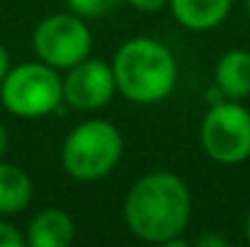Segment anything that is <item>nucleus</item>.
Here are the masks:
<instances>
[{
    "instance_id": "f257e3e1",
    "label": "nucleus",
    "mask_w": 250,
    "mask_h": 247,
    "mask_svg": "<svg viewBox=\"0 0 250 247\" xmlns=\"http://www.w3.org/2000/svg\"><path fill=\"white\" fill-rule=\"evenodd\" d=\"M124 223L144 243L166 245L182 235L192 216V194L182 177L156 170L139 177L124 196Z\"/></svg>"
},
{
    "instance_id": "f03ea898",
    "label": "nucleus",
    "mask_w": 250,
    "mask_h": 247,
    "mask_svg": "<svg viewBox=\"0 0 250 247\" xmlns=\"http://www.w3.org/2000/svg\"><path fill=\"white\" fill-rule=\"evenodd\" d=\"M117 92L136 104H156L170 97L177 82V61L166 44L151 37L124 41L112 61Z\"/></svg>"
},
{
    "instance_id": "7ed1b4c3",
    "label": "nucleus",
    "mask_w": 250,
    "mask_h": 247,
    "mask_svg": "<svg viewBox=\"0 0 250 247\" xmlns=\"http://www.w3.org/2000/svg\"><path fill=\"white\" fill-rule=\"evenodd\" d=\"M124 138L107 119L81 121L63 141L61 165L68 177L78 182H97L114 172L122 160Z\"/></svg>"
},
{
    "instance_id": "20e7f679",
    "label": "nucleus",
    "mask_w": 250,
    "mask_h": 247,
    "mask_svg": "<svg viewBox=\"0 0 250 247\" xmlns=\"http://www.w3.org/2000/svg\"><path fill=\"white\" fill-rule=\"evenodd\" d=\"M2 107L20 119H42L61 109L63 104V78L56 68L44 61H27L10 66L0 80Z\"/></svg>"
},
{
    "instance_id": "39448f33",
    "label": "nucleus",
    "mask_w": 250,
    "mask_h": 247,
    "mask_svg": "<svg viewBox=\"0 0 250 247\" xmlns=\"http://www.w3.org/2000/svg\"><path fill=\"white\" fill-rule=\"evenodd\" d=\"M202 151L221 165H238L250 158V112L233 99L209 107L199 126Z\"/></svg>"
},
{
    "instance_id": "423d86ee",
    "label": "nucleus",
    "mask_w": 250,
    "mask_h": 247,
    "mask_svg": "<svg viewBox=\"0 0 250 247\" xmlns=\"http://www.w3.org/2000/svg\"><path fill=\"white\" fill-rule=\"evenodd\" d=\"M32 46L39 61L56 71H68L90 56L92 34L83 17L73 12H59L44 17L34 27Z\"/></svg>"
},
{
    "instance_id": "0eeeda50",
    "label": "nucleus",
    "mask_w": 250,
    "mask_h": 247,
    "mask_svg": "<svg viewBox=\"0 0 250 247\" xmlns=\"http://www.w3.org/2000/svg\"><path fill=\"white\" fill-rule=\"evenodd\" d=\"M117 92V82L112 66L100 58H83L73 68H68L63 78V104L78 112L102 109L112 95Z\"/></svg>"
},
{
    "instance_id": "6e6552de",
    "label": "nucleus",
    "mask_w": 250,
    "mask_h": 247,
    "mask_svg": "<svg viewBox=\"0 0 250 247\" xmlns=\"http://www.w3.org/2000/svg\"><path fill=\"white\" fill-rule=\"evenodd\" d=\"M76 238V223L63 209H44L39 211L24 233V243L29 247H68Z\"/></svg>"
},
{
    "instance_id": "1a4fd4ad",
    "label": "nucleus",
    "mask_w": 250,
    "mask_h": 247,
    "mask_svg": "<svg viewBox=\"0 0 250 247\" xmlns=\"http://www.w3.org/2000/svg\"><path fill=\"white\" fill-rule=\"evenodd\" d=\"M167 5L185 29L209 32L229 17L233 0H170Z\"/></svg>"
},
{
    "instance_id": "9d476101",
    "label": "nucleus",
    "mask_w": 250,
    "mask_h": 247,
    "mask_svg": "<svg viewBox=\"0 0 250 247\" xmlns=\"http://www.w3.org/2000/svg\"><path fill=\"white\" fill-rule=\"evenodd\" d=\"M214 85L224 95V99L241 102L250 95V51L233 49L226 51L214 71Z\"/></svg>"
},
{
    "instance_id": "9b49d317",
    "label": "nucleus",
    "mask_w": 250,
    "mask_h": 247,
    "mask_svg": "<svg viewBox=\"0 0 250 247\" xmlns=\"http://www.w3.org/2000/svg\"><path fill=\"white\" fill-rule=\"evenodd\" d=\"M32 179L22 167L0 160V216L24 211L32 201Z\"/></svg>"
},
{
    "instance_id": "f8f14e48",
    "label": "nucleus",
    "mask_w": 250,
    "mask_h": 247,
    "mask_svg": "<svg viewBox=\"0 0 250 247\" xmlns=\"http://www.w3.org/2000/svg\"><path fill=\"white\" fill-rule=\"evenodd\" d=\"M122 0H66L68 12L83 17V19H97L109 15Z\"/></svg>"
},
{
    "instance_id": "ddd939ff",
    "label": "nucleus",
    "mask_w": 250,
    "mask_h": 247,
    "mask_svg": "<svg viewBox=\"0 0 250 247\" xmlns=\"http://www.w3.org/2000/svg\"><path fill=\"white\" fill-rule=\"evenodd\" d=\"M24 235L7 221L0 218V247H24Z\"/></svg>"
},
{
    "instance_id": "4468645a",
    "label": "nucleus",
    "mask_w": 250,
    "mask_h": 247,
    "mask_svg": "<svg viewBox=\"0 0 250 247\" xmlns=\"http://www.w3.org/2000/svg\"><path fill=\"white\" fill-rule=\"evenodd\" d=\"M131 7H136V10H141V12H158V10H163L170 0H126Z\"/></svg>"
},
{
    "instance_id": "2eb2a0df",
    "label": "nucleus",
    "mask_w": 250,
    "mask_h": 247,
    "mask_svg": "<svg viewBox=\"0 0 250 247\" xmlns=\"http://www.w3.org/2000/svg\"><path fill=\"white\" fill-rule=\"evenodd\" d=\"M197 247H229V243L219 235H199L197 238Z\"/></svg>"
},
{
    "instance_id": "dca6fc26",
    "label": "nucleus",
    "mask_w": 250,
    "mask_h": 247,
    "mask_svg": "<svg viewBox=\"0 0 250 247\" xmlns=\"http://www.w3.org/2000/svg\"><path fill=\"white\" fill-rule=\"evenodd\" d=\"M7 71H10V54H7V49L0 44V80L5 78Z\"/></svg>"
},
{
    "instance_id": "f3484780",
    "label": "nucleus",
    "mask_w": 250,
    "mask_h": 247,
    "mask_svg": "<svg viewBox=\"0 0 250 247\" xmlns=\"http://www.w3.org/2000/svg\"><path fill=\"white\" fill-rule=\"evenodd\" d=\"M7 143H10V136H7L5 124L0 121V160H2V155H5V151H7Z\"/></svg>"
},
{
    "instance_id": "a211bd4d",
    "label": "nucleus",
    "mask_w": 250,
    "mask_h": 247,
    "mask_svg": "<svg viewBox=\"0 0 250 247\" xmlns=\"http://www.w3.org/2000/svg\"><path fill=\"white\" fill-rule=\"evenodd\" d=\"M246 238H248V243H250V211H248V218H246Z\"/></svg>"
},
{
    "instance_id": "6ab92c4d",
    "label": "nucleus",
    "mask_w": 250,
    "mask_h": 247,
    "mask_svg": "<svg viewBox=\"0 0 250 247\" xmlns=\"http://www.w3.org/2000/svg\"><path fill=\"white\" fill-rule=\"evenodd\" d=\"M246 15H248V19H250V0L246 2Z\"/></svg>"
}]
</instances>
